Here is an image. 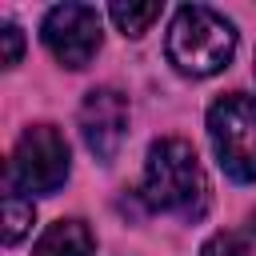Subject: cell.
Instances as JSON below:
<instances>
[{
	"label": "cell",
	"instance_id": "obj_10",
	"mask_svg": "<svg viewBox=\"0 0 256 256\" xmlns=\"http://www.w3.org/2000/svg\"><path fill=\"white\" fill-rule=\"evenodd\" d=\"M200 256H252V248H248V240L240 232H216L200 248Z\"/></svg>",
	"mask_w": 256,
	"mask_h": 256
},
{
	"label": "cell",
	"instance_id": "obj_7",
	"mask_svg": "<svg viewBox=\"0 0 256 256\" xmlns=\"http://www.w3.org/2000/svg\"><path fill=\"white\" fill-rule=\"evenodd\" d=\"M92 248H96V240L84 220H56L36 240L32 256H92Z\"/></svg>",
	"mask_w": 256,
	"mask_h": 256
},
{
	"label": "cell",
	"instance_id": "obj_1",
	"mask_svg": "<svg viewBox=\"0 0 256 256\" xmlns=\"http://www.w3.org/2000/svg\"><path fill=\"white\" fill-rule=\"evenodd\" d=\"M140 192L156 212H168L180 220H200L208 208V180L196 160V148L180 136L156 140L144 160V188Z\"/></svg>",
	"mask_w": 256,
	"mask_h": 256
},
{
	"label": "cell",
	"instance_id": "obj_8",
	"mask_svg": "<svg viewBox=\"0 0 256 256\" xmlns=\"http://www.w3.org/2000/svg\"><path fill=\"white\" fill-rule=\"evenodd\" d=\"M108 16L124 36H144L152 20H160V4H112Z\"/></svg>",
	"mask_w": 256,
	"mask_h": 256
},
{
	"label": "cell",
	"instance_id": "obj_2",
	"mask_svg": "<svg viewBox=\"0 0 256 256\" xmlns=\"http://www.w3.org/2000/svg\"><path fill=\"white\" fill-rule=\"evenodd\" d=\"M236 52V28L204 8V4H184L172 16L168 28V60L176 64V72L184 76H212L220 68H228Z\"/></svg>",
	"mask_w": 256,
	"mask_h": 256
},
{
	"label": "cell",
	"instance_id": "obj_6",
	"mask_svg": "<svg viewBox=\"0 0 256 256\" xmlns=\"http://www.w3.org/2000/svg\"><path fill=\"white\" fill-rule=\"evenodd\" d=\"M124 128H128V100L116 88H92L80 104V136L88 144V152L96 160H112L124 144Z\"/></svg>",
	"mask_w": 256,
	"mask_h": 256
},
{
	"label": "cell",
	"instance_id": "obj_5",
	"mask_svg": "<svg viewBox=\"0 0 256 256\" xmlns=\"http://www.w3.org/2000/svg\"><path fill=\"white\" fill-rule=\"evenodd\" d=\"M40 36L48 44V52L64 64V68H84L96 52H100V12L92 4H56L44 24Z\"/></svg>",
	"mask_w": 256,
	"mask_h": 256
},
{
	"label": "cell",
	"instance_id": "obj_12",
	"mask_svg": "<svg viewBox=\"0 0 256 256\" xmlns=\"http://www.w3.org/2000/svg\"><path fill=\"white\" fill-rule=\"evenodd\" d=\"M252 228H256V212H252Z\"/></svg>",
	"mask_w": 256,
	"mask_h": 256
},
{
	"label": "cell",
	"instance_id": "obj_3",
	"mask_svg": "<svg viewBox=\"0 0 256 256\" xmlns=\"http://www.w3.org/2000/svg\"><path fill=\"white\" fill-rule=\"evenodd\" d=\"M208 140L216 152V164L240 180H256V96L228 92L208 108Z\"/></svg>",
	"mask_w": 256,
	"mask_h": 256
},
{
	"label": "cell",
	"instance_id": "obj_9",
	"mask_svg": "<svg viewBox=\"0 0 256 256\" xmlns=\"http://www.w3.org/2000/svg\"><path fill=\"white\" fill-rule=\"evenodd\" d=\"M32 216H36V208H32V200H24L16 188L4 196V244H16L28 228H32Z\"/></svg>",
	"mask_w": 256,
	"mask_h": 256
},
{
	"label": "cell",
	"instance_id": "obj_11",
	"mask_svg": "<svg viewBox=\"0 0 256 256\" xmlns=\"http://www.w3.org/2000/svg\"><path fill=\"white\" fill-rule=\"evenodd\" d=\"M0 36H4V68H16L20 64V52H24V36H20L16 24H4Z\"/></svg>",
	"mask_w": 256,
	"mask_h": 256
},
{
	"label": "cell",
	"instance_id": "obj_4",
	"mask_svg": "<svg viewBox=\"0 0 256 256\" xmlns=\"http://www.w3.org/2000/svg\"><path fill=\"white\" fill-rule=\"evenodd\" d=\"M68 168H72V156H68L64 132L56 124H32L12 148L8 180L16 192H56L68 180Z\"/></svg>",
	"mask_w": 256,
	"mask_h": 256
}]
</instances>
